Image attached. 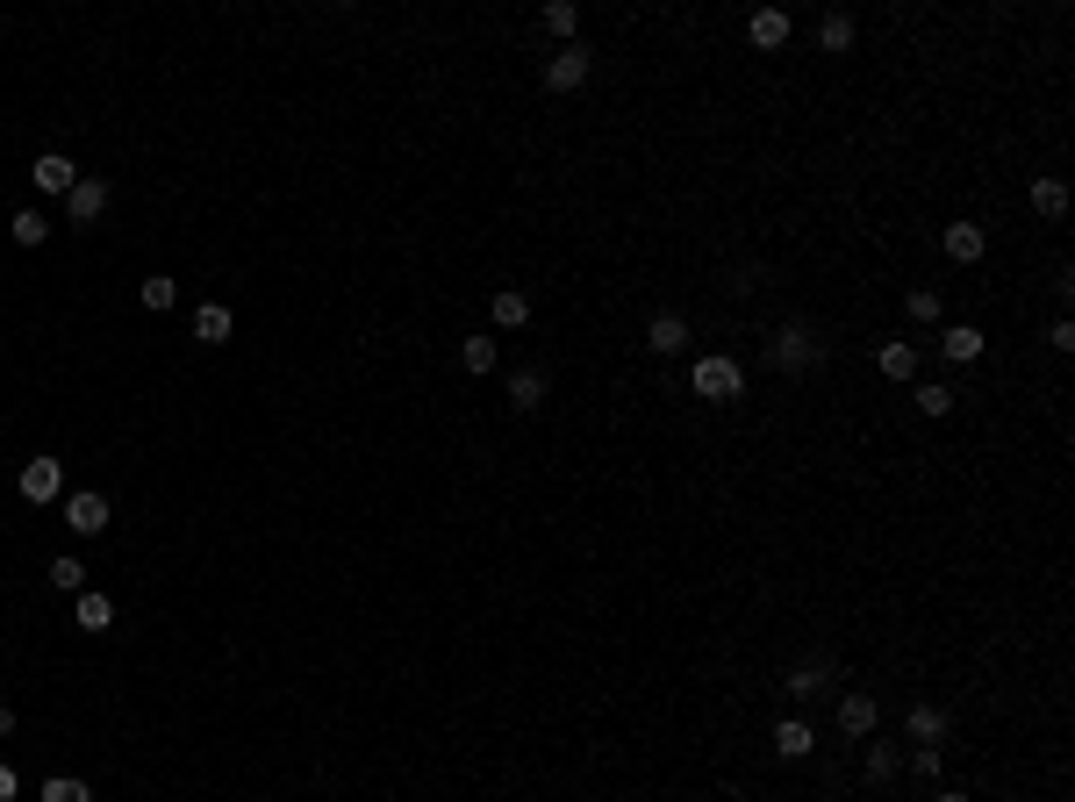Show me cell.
Instances as JSON below:
<instances>
[{
	"label": "cell",
	"mask_w": 1075,
	"mask_h": 802,
	"mask_svg": "<svg viewBox=\"0 0 1075 802\" xmlns=\"http://www.w3.org/2000/svg\"><path fill=\"white\" fill-rule=\"evenodd\" d=\"M137 301L151 308V316H166V308L180 301V287H172V273H151V280H144V287H137Z\"/></svg>",
	"instance_id": "obj_26"
},
{
	"label": "cell",
	"mask_w": 1075,
	"mask_h": 802,
	"mask_svg": "<svg viewBox=\"0 0 1075 802\" xmlns=\"http://www.w3.org/2000/svg\"><path fill=\"white\" fill-rule=\"evenodd\" d=\"M15 788H22V781H15V767L0 760V802H15Z\"/></svg>",
	"instance_id": "obj_34"
},
{
	"label": "cell",
	"mask_w": 1075,
	"mask_h": 802,
	"mask_svg": "<svg viewBox=\"0 0 1075 802\" xmlns=\"http://www.w3.org/2000/svg\"><path fill=\"white\" fill-rule=\"evenodd\" d=\"M982 344H990V337H982L975 323H954L946 337H939V351H946V366H975V359H982Z\"/></svg>",
	"instance_id": "obj_11"
},
{
	"label": "cell",
	"mask_w": 1075,
	"mask_h": 802,
	"mask_svg": "<svg viewBox=\"0 0 1075 802\" xmlns=\"http://www.w3.org/2000/svg\"><path fill=\"white\" fill-rule=\"evenodd\" d=\"M546 29L552 36H581V8H574V0H552V8H546Z\"/></svg>",
	"instance_id": "obj_30"
},
{
	"label": "cell",
	"mask_w": 1075,
	"mask_h": 802,
	"mask_svg": "<svg viewBox=\"0 0 1075 802\" xmlns=\"http://www.w3.org/2000/svg\"><path fill=\"white\" fill-rule=\"evenodd\" d=\"M688 387H696V402H738L746 373H738V359L710 351V359H696V366H688Z\"/></svg>",
	"instance_id": "obj_2"
},
{
	"label": "cell",
	"mask_w": 1075,
	"mask_h": 802,
	"mask_svg": "<svg viewBox=\"0 0 1075 802\" xmlns=\"http://www.w3.org/2000/svg\"><path fill=\"white\" fill-rule=\"evenodd\" d=\"M15 488H22V502H58V488H65V466H58V459H29Z\"/></svg>",
	"instance_id": "obj_7"
},
{
	"label": "cell",
	"mask_w": 1075,
	"mask_h": 802,
	"mask_svg": "<svg viewBox=\"0 0 1075 802\" xmlns=\"http://www.w3.org/2000/svg\"><path fill=\"white\" fill-rule=\"evenodd\" d=\"M460 373H496V337H460Z\"/></svg>",
	"instance_id": "obj_22"
},
{
	"label": "cell",
	"mask_w": 1075,
	"mask_h": 802,
	"mask_svg": "<svg viewBox=\"0 0 1075 802\" xmlns=\"http://www.w3.org/2000/svg\"><path fill=\"white\" fill-rule=\"evenodd\" d=\"M51 588L58 595H86V566L80 559H51Z\"/></svg>",
	"instance_id": "obj_28"
},
{
	"label": "cell",
	"mask_w": 1075,
	"mask_h": 802,
	"mask_svg": "<svg viewBox=\"0 0 1075 802\" xmlns=\"http://www.w3.org/2000/svg\"><path fill=\"white\" fill-rule=\"evenodd\" d=\"M510 402H516V409L530 416V409H538V402H546V373H538V366H524V373L510 380Z\"/></svg>",
	"instance_id": "obj_24"
},
{
	"label": "cell",
	"mask_w": 1075,
	"mask_h": 802,
	"mask_svg": "<svg viewBox=\"0 0 1075 802\" xmlns=\"http://www.w3.org/2000/svg\"><path fill=\"white\" fill-rule=\"evenodd\" d=\"M904 316H911V323H939V287H911L904 294Z\"/></svg>",
	"instance_id": "obj_27"
},
{
	"label": "cell",
	"mask_w": 1075,
	"mask_h": 802,
	"mask_svg": "<svg viewBox=\"0 0 1075 802\" xmlns=\"http://www.w3.org/2000/svg\"><path fill=\"white\" fill-rule=\"evenodd\" d=\"M946 258H954V266H975V258L990 251V230H975V222H946Z\"/></svg>",
	"instance_id": "obj_9"
},
{
	"label": "cell",
	"mask_w": 1075,
	"mask_h": 802,
	"mask_svg": "<svg viewBox=\"0 0 1075 802\" xmlns=\"http://www.w3.org/2000/svg\"><path fill=\"white\" fill-rule=\"evenodd\" d=\"M860 745H868V781L875 788H889L896 774H904V752H896V745H882V738H860Z\"/></svg>",
	"instance_id": "obj_16"
},
{
	"label": "cell",
	"mask_w": 1075,
	"mask_h": 802,
	"mask_svg": "<svg viewBox=\"0 0 1075 802\" xmlns=\"http://www.w3.org/2000/svg\"><path fill=\"white\" fill-rule=\"evenodd\" d=\"M911 774H918V781H939V767H946V752L939 745H911V760H904Z\"/></svg>",
	"instance_id": "obj_29"
},
{
	"label": "cell",
	"mask_w": 1075,
	"mask_h": 802,
	"mask_svg": "<svg viewBox=\"0 0 1075 802\" xmlns=\"http://www.w3.org/2000/svg\"><path fill=\"white\" fill-rule=\"evenodd\" d=\"M646 351H660V359H674V351H688V316H674V308H660L646 323Z\"/></svg>",
	"instance_id": "obj_6"
},
{
	"label": "cell",
	"mask_w": 1075,
	"mask_h": 802,
	"mask_svg": "<svg viewBox=\"0 0 1075 802\" xmlns=\"http://www.w3.org/2000/svg\"><path fill=\"white\" fill-rule=\"evenodd\" d=\"M1033 215H1047V222H1061V215H1068V180L1040 172V180H1033Z\"/></svg>",
	"instance_id": "obj_13"
},
{
	"label": "cell",
	"mask_w": 1075,
	"mask_h": 802,
	"mask_svg": "<svg viewBox=\"0 0 1075 802\" xmlns=\"http://www.w3.org/2000/svg\"><path fill=\"white\" fill-rule=\"evenodd\" d=\"M946 409H954V387L925 380V387H918V416H946Z\"/></svg>",
	"instance_id": "obj_32"
},
{
	"label": "cell",
	"mask_w": 1075,
	"mask_h": 802,
	"mask_svg": "<svg viewBox=\"0 0 1075 802\" xmlns=\"http://www.w3.org/2000/svg\"><path fill=\"white\" fill-rule=\"evenodd\" d=\"M488 316H496L502 330H524V323H530V294H524V287H502L496 301H488Z\"/></svg>",
	"instance_id": "obj_18"
},
{
	"label": "cell",
	"mask_w": 1075,
	"mask_h": 802,
	"mask_svg": "<svg viewBox=\"0 0 1075 802\" xmlns=\"http://www.w3.org/2000/svg\"><path fill=\"white\" fill-rule=\"evenodd\" d=\"M875 366H882V380H918V344H882Z\"/></svg>",
	"instance_id": "obj_19"
},
{
	"label": "cell",
	"mask_w": 1075,
	"mask_h": 802,
	"mask_svg": "<svg viewBox=\"0 0 1075 802\" xmlns=\"http://www.w3.org/2000/svg\"><path fill=\"white\" fill-rule=\"evenodd\" d=\"M875 724H882V702H875L868 688L839 695V731H846V738H875Z\"/></svg>",
	"instance_id": "obj_5"
},
{
	"label": "cell",
	"mask_w": 1075,
	"mask_h": 802,
	"mask_svg": "<svg viewBox=\"0 0 1075 802\" xmlns=\"http://www.w3.org/2000/svg\"><path fill=\"white\" fill-rule=\"evenodd\" d=\"M44 802H94V795H86V781H72V774H51V781H44Z\"/></svg>",
	"instance_id": "obj_31"
},
{
	"label": "cell",
	"mask_w": 1075,
	"mask_h": 802,
	"mask_svg": "<svg viewBox=\"0 0 1075 802\" xmlns=\"http://www.w3.org/2000/svg\"><path fill=\"white\" fill-rule=\"evenodd\" d=\"M29 180H36V194H58V201H65V194L80 187V165H72L65 151H44V158L29 165Z\"/></svg>",
	"instance_id": "obj_4"
},
{
	"label": "cell",
	"mask_w": 1075,
	"mask_h": 802,
	"mask_svg": "<svg viewBox=\"0 0 1075 802\" xmlns=\"http://www.w3.org/2000/svg\"><path fill=\"white\" fill-rule=\"evenodd\" d=\"M0 738H15V710L8 702H0Z\"/></svg>",
	"instance_id": "obj_35"
},
{
	"label": "cell",
	"mask_w": 1075,
	"mask_h": 802,
	"mask_svg": "<svg viewBox=\"0 0 1075 802\" xmlns=\"http://www.w3.org/2000/svg\"><path fill=\"white\" fill-rule=\"evenodd\" d=\"M65 523L80 530V538H101V530H108V495H72L65 502Z\"/></svg>",
	"instance_id": "obj_10"
},
{
	"label": "cell",
	"mask_w": 1075,
	"mask_h": 802,
	"mask_svg": "<svg viewBox=\"0 0 1075 802\" xmlns=\"http://www.w3.org/2000/svg\"><path fill=\"white\" fill-rule=\"evenodd\" d=\"M932 802H975V795H961V788H939V795Z\"/></svg>",
	"instance_id": "obj_36"
},
{
	"label": "cell",
	"mask_w": 1075,
	"mask_h": 802,
	"mask_svg": "<svg viewBox=\"0 0 1075 802\" xmlns=\"http://www.w3.org/2000/svg\"><path fill=\"white\" fill-rule=\"evenodd\" d=\"M108 201H115V187H108V180H94V172H80V187L65 194V222H72V230H86V222L108 215Z\"/></svg>",
	"instance_id": "obj_3"
},
{
	"label": "cell",
	"mask_w": 1075,
	"mask_h": 802,
	"mask_svg": "<svg viewBox=\"0 0 1075 802\" xmlns=\"http://www.w3.org/2000/svg\"><path fill=\"white\" fill-rule=\"evenodd\" d=\"M824 688H832V659H803L796 674H789V695H796V702L824 695Z\"/></svg>",
	"instance_id": "obj_14"
},
{
	"label": "cell",
	"mask_w": 1075,
	"mask_h": 802,
	"mask_svg": "<svg viewBox=\"0 0 1075 802\" xmlns=\"http://www.w3.org/2000/svg\"><path fill=\"white\" fill-rule=\"evenodd\" d=\"M854 36H860V29H854V15H846V8H832V15L818 22V44H824L832 58H839V51H854Z\"/></svg>",
	"instance_id": "obj_21"
},
{
	"label": "cell",
	"mask_w": 1075,
	"mask_h": 802,
	"mask_svg": "<svg viewBox=\"0 0 1075 802\" xmlns=\"http://www.w3.org/2000/svg\"><path fill=\"white\" fill-rule=\"evenodd\" d=\"M818 359H824L818 330H803V323H782V330H774V344H768V366H774V373H810Z\"/></svg>",
	"instance_id": "obj_1"
},
{
	"label": "cell",
	"mask_w": 1075,
	"mask_h": 802,
	"mask_svg": "<svg viewBox=\"0 0 1075 802\" xmlns=\"http://www.w3.org/2000/svg\"><path fill=\"white\" fill-rule=\"evenodd\" d=\"M72 616H80V631H108V624H115V602L86 588V595H72Z\"/></svg>",
	"instance_id": "obj_20"
},
{
	"label": "cell",
	"mask_w": 1075,
	"mask_h": 802,
	"mask_svg": "<svg viewBox=\"0 0 1075 802\" xmlns=\"http://www.w3.org/2000/svg\"><path fill=\"white\" fill-rule=\"evenodd\" d=\"M194 337H201V344H222V337H230V308H222V301L194 308Z\"/></svg>",
	"instance_id": "obj_25"
},
{
	"label": "cell",
	"mask_w": 1075,
	"mask_h": 802,
	"mask_svg": "<svg viewBox=\"0 0 1075 802\" xmlns=\"http://www.w3.org/2000/svg\"><path fill=\"white\" fill-rule=\"evenodd\" d=\"M546 86H552V94H574V86H588V51H581V44H566V51L546 65Z\"/></svg>",
	"instance_id": "obj_8"
},
{
	"label": "cell",
	"mask_w": 1075,
	"mask_h": 802,
	"mask_svg": "<svg viewBox=\"0 0 1075 802\" xmlns=\"http://www.w3.org/2000/svg\"><path fill=\"white\" fill-rule=\"evenodd\" d=\"M810 745H818V731H810L803 717L774 724V752H782V760H810Z\"/></svg>",
	"instance_id": "obj_17"
},
{
	"label": "cell",
	"mask_w": 1075,
	"mask_h": 802,
	"mask_svg": "<svg viewBox=\"0 0 1075 802\" xmlns=\"http://www.w3.org/2000/svg\"><path fill=\"white\" fill-rule=\"evenodd\" d=\"M746 36H753V51H782L789 44V15L782 8H760V15L746 22Z\"/></svg>",
	"instance_id": "obj_12"
},
{
	"label": "cell",
	"mask_w": 1075,
	"mask_h": 802,
	"mask_svg": "<svg viewBox=\"0 0 1075 802\" xmlns=\"http://www.w3.org/2000/svg\"><path fill=\"white\" fill-rule=\"evenodd\" d=\"M946 738V710L939 702H911V745H939Z\"/></svg>",
	"instance_id": "obj_15"
},
{
	"label": "cell",
	"mask_w": 1075,
	"mask_h": 802,
	"mask_svg": "<svg viewBox=\"0 0 1075 802\" xmlns=\"http://www.w3.org/2000/svg\"><path fill=\"white\" fill-rule=\"evenodd\" d=\"M1047 344H1054V351H1075V323H1068V316H1061V323L1047 330Z\"/></svg>",
	"instance_id": "obj_33"
},
{
	"label": "cell",
	"mask_w": 1075,
	"mask_h": 802,
	"mask_svg": "<svg viewBox=\"0 0 1075 802\" xmlns=\"http://www.w3.org/2000/svg\"><path fill=\"white\" fill-rule=\"evenodd\" d=\"M8 230H15V244H22V251H36V244L51 237V215H44V208H22V215L8 222Z\"/></svg>",
	"instance_id": "obj_23"
}]
</instances>
